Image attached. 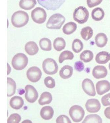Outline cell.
Here are the masks:
<instances>
[{
	"label": "cell",
	"instance_id": "obj_1",
	"mask_svg": "<svg viewBox=\"0 0 110 123\" xmlns=\"http://www.w3.org/2000/svg\"><path fill=\"white\" fill-rule=\"evenodd\" d=\"M29 19V16L27 13L20 10L13 14L11 17V22L15 27L21 28L27 24Z\"/></svg>",
	"mask_w": 110,
	"mask_h": 123
},
{
	"label": "cell",
	"instance_id": "obj_2",
	"mask_svg": "<svg viewBox=\"0 0 110 123\" xmlns=\"http://www.w3.org/2000/svg\"><path fill=\"white\" fill-rule=\"evenodd\" d=\"M65 21V18L61 14H54L48 19L46 24L47 28L51 29H60Z\"/></svg>",
	"mask_w": 110,
	"mask_h": 123
},
{
	"label": "cell",
	"instance_id": "obj_3",
	"mask_svg": "<svg viewBox=\"0 0 110 123\" xmlns=\"http://www.w3.org/2000/svg\"><path fill=\"white\" fill-rule=\"evenodd\" d=\"M28 62V58L25 54L18 53L13 57L12 65L15 69L21 70L26 68Z\"/></svg>",
	"mask_w": 110,
	"mask_h": 123
},
{
	"label": "cell",
	"instance_id": "obj_4",
	"mask_svg": "<svg viewBox=\"0 0 110 123\" xmlns=\"http://www.w3.org/2000/svg\"><path fill=\"white\" fill-rule=\"evenodd\" d=\"M89 11L85 7L80 6L75 9L73 13V19L79 24L85 23L89 17Z\"/></svg>",
	"mask_w": 110,
	"mask_h": 123
},
{
	"label": "cell",
	"instance_id": "obj_5",
	"mask_svg": "<svg viewBox=\"0 0 110 123\" xmlns=\"http://www.w3.org/2000/svg\"><path fill=\"white\" fill-rule=\"evenodd\" d=\"M40 6L47 10L55 11L59 8L66 0H37Z\"/></svg>",
	"mask_w": 110,
	"mask_h": 123
},
{
	"label": "cell",
	"instance_id": "obj_6",
	"mask_svg": "<svg viewBox=\"0 0 110 123\" xmlns=\"http://www.w3.org/2000/svg\"><path fill=\"white\" fill-rule=\"evenodd\" d=\"M42 68L45 73L48 75L56 74L58 70V67L56 61L51 58H48L43 61Z\"/></svg>",
	"mask_w": 110,
	"mask_h": 123
},
{
	"label": "cell",
	"instance_id": "obj_7",
	"mask_svg": "<svg viewBox=\"0 0 110 123\" xmlns=\"http://www.w3.org/2000/svg\"><path fill=\"white\" fill-rule=\"evenodd\" d=\"M69 114L73 122L75 123H79L83 118L85 111L81 106L74 105L70 108Z\"/></svg>",
	"mask_w": 110,
	"mask_h": 123
},
{
	"label": "cell",
	"instance_id": "obj_8",
	"mask_svg": "<svg viewBox=\"0 0 110 123\" xmlns=\"http://www.w3.org/2000/svg\"><path fill=\"white\" fill-rule=\"evenodd\" d=\"M31 17L34 22L41 24L44 23L46 20V12L44 9L38 7L32 11Z\"/></svg>",
	"mask_w": 110,
	"mask_h": 123
},
{
	"label": "cell",
	"instance_id": "obj_9",
	"mask_svg": "<svg viewBox=\"0 0 110 123\" xmlns=\"http://www.w3.org/2000/svg\"><path fill=\"white\" fill-rule=\"evenodd\" d=\"M27 76L29 81L35 83L39 81L41 78L42 72L38 67H33L27 70Z\"/></svg>",
	"mask_w": 110,
	"mask_h": 123
},
{
	"label": "cell",
	"instance_id": "obj_10",
	"mask_svg": "<svg viewBox=\"0 0 110 123\" xmlns=\"http://www.w3.org/2000/svg\"><path fill=\"white\" fill-rule=\"evenodd\" d=\"M26 93L25 97L28 102L33 103L36 101L38 97V92L33 86L30 85H27L25 87Z\"/></svg>",
	"mask_w": 110,
	"mask_h": 123
},
{
	"label": "cell",
	"instance_id": "obj_11",
	"mask_svg": "<svg viewBox=\"0 0 110 123\" xmlns=\"http://www.w3.org/2000/svg\"><path fill=\"white\" fill-rule=\"evenodd\" d=\"M82 88L84 92L89 96H94L96 95L94 84L90 79H85L82 82Z\"/></svg>",
	"mask_w": 110,
	"mask_h": 123
},
{
	"label": "cell",
	"instance_id": "obj_12",
	"mask_svg": "<svg viewBox=\"0 0 110 123\" xmlns=\"http://www.w3.org/2000/svg\"><path fill=\"white\" fill-rule=\"evenodd\" d=\"M87 110L90 113L98 112L101 108V105L97 99L92 98L87 100L85 104Z\"/></svg>",
	"mask_w": 110,
	"mask_h": 123
},
{
	"label": "cell",
	"instance_id": "obj_13",
	"mask_svg": "<svg viewBox=\"0 0 110 123\" xmlns=\"http://www.w3.org/2000/svg\"><path fill=\"white\" fill-rule=\"evenodd\" d=\"M97 93L102 95L110 90V83L107 80H103L98 82L96 85Z\"/></svg>",
	"mask_w": 110,
	"mask_h": 123
},
{
	"label": "cell",
	"instance_id": "obj_14",
	"mask_svg": "<svg viewBox=\"0 0 110 123\" xmlns=\"http://www.w3.org/2000/svg\"><path fill=\"white\" fill-rule=\"evenodd\" d=\"M107 74V69L104 66L98 65L94 68L93 70V75L97 79H101L106 77Z\"/></svg>",
	"mask_w": 110,
	"mask_h": 123
},
{
	"label": "cell",
	"instance_id": "obj_15",
	"mask_svg": "<svg viewBox=\"0 0 110 123\" xmlns=\"http://www.w3.org/2000/svg\"><path fill=\"white\" fill-rule=\"evenodd\" d=\"M54 114L53 109L50 106H45L41 110V117L43 119L49 120L51 119Z\"/></svg>",
	"mask_w": 110,
	"mask_h": 123
},
{
	"label": "cell",
	"instance_id": "obj_16",
	"mask_svg": "<svg viewBox=\"0 0 110 123\" xmlns=\"http://www.w3.org/2000/svg\"><path fill=\"white\" fill-rule=\"evenodd\" d=\"M25 49L27 54L30 55H35L39 50L38 45L35 42L33 41L28 42L25 45Z\"/></svg>",
	"mask_w": 110,
	"mask_h": 123
},
{
	"label": "cell",
	"instance_id": "obj_17",
	"mask_svg": "<svg viewBox=\"0 0 110 123\" xmlns=\"http://www.w3.org/2000/svg\"><path fill=\"white\" fill-rule=\"evenodd\" d=\"M95 60L99 64H106L110 60V54L106 51H101L97 54Z\"/></svg>",
	"mask_w": 110,
	"mask_h": 123
},
{
	"label": "cell",
	"instance_id": "obj_18",
	"mask_svg": "<svg viewBox=\"0 0 110 123\" xmlns=\"http://www.w3.org/2000/svg\"><path fill=\"white\" fill-rule=\"evenodd\" d=\"M24 104V101L22 98L15 96L10 100V105L11 108L15 110H19L22 108Z\"/></svg>",
	"mask_w": 110,
	"mask_h": 123
},
{
	"label": "cell",
	"instance_id": "obj_19",
	"mask_svg": "<svg viewBox=\"0 0 110 123\" xmlns=\"http://www.w3.org/2000/svg\"><path fill=\"white\" fill-rule=\"evenodd\" d=\"M96 45L99 48H103L105 46L108 41L107 36L104 33L98 34L95 37Z\"/></svg>",
	"mask_w": 110,
	"mask_h": 123
},
{
	"label": "cell",
	"instance_id": "obj_20",
	"mask_svg": "<svg viewBox=\"0 0 110 123\" xmlns=\"http://www.w3.org/2000/svg\"><path fill=\"white\" fill-rule=\"evenodd\" d=\"M73 69L70 65H65L61 68L59 72L60 77L64 79H67L72 75Z\"/></svg>",
	"mask_w": 110,
	"mask_h": 123
},
{
	"label": "cell",
	"instance_id": "obj_21",
	"mask_svg": "<svg viewBox=\"0 0 110 123\" xmlns=\"http://www.w3.org/2000/svg\"><path fill=\"white\" fill-rule=\"evenodd\" d=\"M37 4L36 0H21L19 2L21 8L25 10H30Z\"/></svg>",
	"mask_w": 110,
	"mask_h": 123
},
{
	"label": "cell",
	"instance_id": "obj_22",
	"mask_svg": "<svg viewBox=\"0 0 110 123\" xmlns=\"http://www.w3.org/2000/svg\"><path fill=\"white\" fill-rule=\"evenodd\" d=\"M92 17L95 21H100L104 17L105 13L103 9L100 7L96 8L93 10L92 12Z\"/></svg>",
	"mask_w": 110,
	"mask_h": 123
},
{
	"label": "cell",
	"instance_id": "obj_23",
	"mask_svg": "<svg viewBox=\"0 0 110 123\" xmlns=\"http://www.w3.org/2000/svg\"><path fill=\"white\" fill-rule=\"evenodd\" d=\"M52 100V97L51 93L45 92L41 94L38 100V103L40 105H43L50 104Z\"/></svg>",
	"mask_w": 110,
	"mask_h": 123
},
{
	"label": "cell",
	"instance_id": "obj_24",
	"mask_svg": "<svg viewBox=\"0 0 110 123\" xmlns=\"http://www.w3.org/2000/svg\"><path fill=\"white\" fill-rule=\"evenodd\" d=\"M77 24L74 22H71L64 25L63 28V32L65 34H72L77 30Z\"/></svg>",
	"mask_w": 110,
	"mask_h": 123
},
{
	"label": "cell",
	"instance_id": "obj_25",
	"mask_svg": "<svg viewBox=\"0 0 110 123\" xmlns=\"http://www.w3.org/2000/svg\"><path fill=\"white\" fill-rule=\"evenodd\" d=\"M7 96L11 97L15 94L16 84L15 81L10 78H7Z\"/></svg>",
	"mask_w": 110,
	"mask_h": 123
},
{
	"label": "cell",
	"instance_id": "obj_26",
	"mask_svg": "<svg viewBox=\"0 0 110 123\" xmlns=\"http://www.w3.org/2000/svg\"><path fill=\"white\" fill-rule=\"evenodd\" d=\"M66 46L65 41L62 37H57L54 41V48L57 51H60L63 50L65 48Z\"/></svg>",
	"mask_w": 110,
	"mask_h": 123
},
{
	"label": "cell",
	"instance_id": "obj_27",
	"mask_svg": "<svg viewBox=\"0 0 110 123\" xmlns=\"http://www.w3.org/2000/svg\"><path fill=\"white\" fill-rule=\"evenodd\" d=\"M81 35L82 38L85 41H88L90 39L93 35V31L91 27H85L81 30Z\"/></svg>",
	"mask_w": 110,
	"mask_h": 123
},
{
	"label": "cell",
	"instance_id": "obj_28",
	"mask_svg": "<svg viewBox=\"0 0 110 123\" xmlns=\"http://www.w3.org/2000/svg\"><path fill=\"white\" fill-rule=\"evenodd\" d=\"M40 47L42 50L44 51H49L52 49L51 42L48 38H42L39 41Z\"/></svg>",
	"mask_w": 110,
	"mask_h": 123
},
{
	"label": "cell",
	"instance_id": "obj_29",
	"mask_svg": "<svg viewBox=\"0 0 110 123\" xmlns=\"http://www.w3.org/2000/svg\"><path fill=\"white\" fill-rule=\"evenodd\" d=\"M93 57V53L92 51L89 50H86L83 51L80 56V60L85 63L90 62L92 61Z\"/></svg>",
	"mask_w": 110,
	"mask_h": 123
},
{
	"label": "cell",
	"instance_id": "obj_30",
	"mask_svg": "<svg viewBox=\"0 0 110 123\" xmlns=\"http://www.w3.org/2000/svg\"><path fill=\"white\" fill-rule=\"evenodd\" d=\"M102 120L101 118L97 114H93L88 115L85 118L82 123H102Z\"/></svg>",
	"mask_w": 110,
	"mask_h": 123
},
{
	"label": "cell",
	"instance_id": "obj_31",
	"mask_svg": "<svg viewBox=\"0 0 110 123\" xmlns=\"http://www.w3.org/2000/svg\"><path fill=\"white\" fill-rule=\"evenodd\" d=\"M74 58V55L72 52L68 50H65L60 54L59 58L60 63H62L66 60H72Z\"/></svg>",
	"mask_w": 110,
	"mask_h": 123
},
{
	"label": "cell",
	"instance_id": "obj_32",
	"mask_svg": "<svg viewBox=\"0 0 110 123\" xmlns=\"http://www.w3.org/2000/svg\"><path fill=\"white\" fill-rule=\"evenodd\" d=\"M83 43L79 39H75L73 42L72 48L75 53H80L83 49Z\"/></svg>",
	"mask_w": 110,
	"mask_h": 123
},
{
	"label": "cell",
	"instance_id": "obj_33",
	"mask_svg": "<svg viewBox=\"0 0 110 123\" xmlns=\"http://www.w3.org/2000/svg\"><path fill=\"white\" fill-rule=\"evenodd\" d=\"M21 117L17 113H13L10 115L7 120L8 123H18L21 120Z\"/></svg>",
	"mask_w": 110,
	"mask_h": 123
},
{
	"label": "cell",
	"instance_id": "obj_34",
	"mask_svg": "<svg viewBox=\"0 0 110 123\" xmlns=\"http://www.w3.org/2000/svg\"><path fill=\"white\" fill-rule=\"evenodd\" d=\"M44 82L45 86L49 88H53L55 86L54 79L50 76H48L44 79Z\"/></svg>",
	"mask_w": 110,
	"mask_h": 123
},
{
	"label": "cell",
	"instance_id": "obj_35",
	"mask_svg": "<svg viewBox=\"0 0 110 123\" xmlns=\"http://www.w3.org/2000/svg\"><path fill=\"white\" fill-rule=\"evenodd\" d=\"M57 123H71V120L68 117L65 115H61L59 116L56 119Z\"/></svg>",
	"mask_w": 110,
	"mask_h": 123
},
{
	"label": "cell",
	"instance_id": "obj_36",
	"mask_svg": "<svg viewBox=\"0 0 110 123\" xmlns=\"http://www.w3.org/2000/svg\"><path fill=\"white\" fill-rule=\"evenodd\" d=\"M103 0H87V6L90 8L98 6L102 3Z\"/></svg>",
	"mask_w": 110,
	"mask_h": 123
},
{
	"label": "cell",
	"instance_id": "obj_37",
	"mask_svg": "<svg viewBox=\"0 0 110 123\" xmlns=\"http://www.w3.org/2000/svg\"><path fill=\"white\" fill-rule=\"evenodd\" d=\"M102 103L104 106L110 105V93L106 94L102 97Z\"/></svg>",
	"mask_w": 110,
	"mask_h": 123
},
{
	"label": "cell",
	"instance_id": "obj_38",
	"mask_svg": "<svg viewBox=\"0 0 110 123\" xmlns=\"http://www.w3.org/2000/svg\"><path fill=\"white\" fill-rule=\"evenodd\" d=\"M74 68L78 72H81L84 68V63L81 61H77L75 62L74 64Z\"/></svg>",
	"mask_w": 110,
	"mask_h": 123
},
{
	"label": "cell",
	"instance_id": "obj_39",
	"mask_svg": "<svg viewBox=\"0 0 110 123\" xmlns=\"http://www.w3.org/2000/svg\"><path fill=\"white\" fill-rule=\"evenodd\" d=\"M104 115L108 119H110V106L107 107L104 111Z\"/></svg>",
	"mask_w": 110,
	"mask_h": 123
},
{
	"label": "cell",
	"instance_id": "obj_40",
	"mask_svg": "<svg viewBox=\"0 0 110 123\" xmlns=\"http://www.w3.org/2000/svg\"><path fill=\"white\" fill-rule=\"evenodd\" d=\"M109 69H110V63H109Z\"/></svg>",
	"mask_w": 110,
	"mask_h": 123
}]
</instances>
